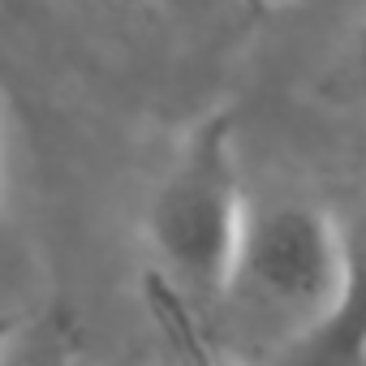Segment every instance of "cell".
<instances>
[{
	"label": "cell",
	"mask_w": 366,
	"mask_h": 366,
	"mask_svg": "<svg viewBox=\"0 0 366 366\" xmlns=\"http://www.w3.org/2000/svg\"><path fill=\"white\" fill-rule=\"evenodd\" d=\"M0 5H22V0H0Z\"/></svg>",
	"instance_id": "cell-8"
},
{
	"label": "cell",
	"mask_w": 366,
	"mask_h": 366,
	"mask_svg": "<svg viewBox=\"0 0 366 366\" xmlns=\"http://www.w3.org/2000/svg\"><path fill=\"white\" fill-rule=\"evenodd\" d=\"M345 276V220L297 194L250 199L220 306L254 332V353H280L336 297Z\"/></svg>",
	"instance_id": "cell-2"
},
{
	"label": "cell",
	"mask_w": 366,
	"mask_h": 366,
	"mask_svg": "<svg viewBox=\"0 0 366 366\" xmlns=\"http://www.w3.org/2000/svg\"><path fill=\"white\" fill-rule=\"evenodd\" d=\"M0 207H5V164H0Z\"/></svg>",
	"instance_id": "cell-7"
},
{
	"label": "cell",
	"mask_w": 366,
	"mask_h": 366,
	"mask_svg": "<svg viewBox=\"0 0 366 366\" xmlns=\"http://www.w3.org/2000/svg\"><path fill=\"white\" fill-rule=\"evenodd\" d=\"M237 125L224 108L199 117L177 142L147 199V246L155 280L194 310H216L233 272V254L250 212Z\"/></svg>",
	"instance_id": "cell-1"
},
{
	"label": "cell",
	"mask_w": 366,
	"mask_h": 366,
	"mask_svg": "<svg viewBox=\"0 0 366 366\" xmlns=\"http://www.w3.org/2000/svg\"><path fill=\"white\" fill-rule=\"evenodd\" d=\"M155 280V276H151ZM159 293H155V315L168 323V332L177 336V345H181V353H186V366H276L267 353H254V349H229V345H212V340H203L199 336V327H194V306L190 302H181L164 280L155 285Z\"/></svg>",
	"instance_id": "cell-4"
},
{
	"label": "cell",
	"mask_w": 366,
	"mask_h": 366,
	"mask_svg": "<svg viewBox=\"0 0 366 366\" xmlns=\"http://www.w3.org/2000/svg\"><path fill=\"white\" fill-rule=\"evenodd\" d=\"M18 336H22V319L14 310H0V362L9 357V349L18 345Z\"/></svg>",
	"instance_id": "cell-6"
},
{
	"label": "cell",
	"mask_w": 366,
	"mask_h": 366,
	"mask_svg": "<svg viewBox=\"0 0 366 366\" xmlns=\"http://www.w3.org/2000/svg\"><path fill=\"white\" fill-rule=\"evenodd\" d=\"M276 366H366V212L345 220V276L332 306L280 353Z\"/></svg>",
	"instance_id": "cell-3"
},
{
	"label": "cell",
	"mask_w": 366,
	"mask_h": 366,
	"mask_svg": "<svg viewBox=\"0 0 366 366\" xmlns=\"http://www.w3.org/2000/svg\"><path fill=\"white\" fill-rule=\"evenodd\" d=\"M332 86L340 91L345 104L366 108V9L340 31L336 52H332Z\"/></svg>",
	"instance_id": "cell-5"
}]
</instances>
